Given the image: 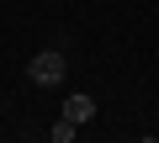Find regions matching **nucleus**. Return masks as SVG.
I'll use <instances>...</instances> for the list:
<instances>
[{"label":"nucleus","instance_id":"f257e3e1","mask_svg":"<svg viewBox=\"0 0 159 143\" xmlns=\"http://www.w3.org/2000/svg\"><path fill=\"white\" fill-rule=\"evenodd\" d=\"M64 74H69V58H64L58 48H43V53L27 64V80L43 85V90H48V85H64Z\"/></svg>","mask_w":159,"mask_h":143},{"label":"nucleus","instance_id":"f03ea898","mask_svg":"<svg viewBox=\"0 0 159 143\" xmlns=\"http://www.w3.org/2000/svg\"><path fill=\"white\" fill-rule=\"evenodd\" d=\"M64 117L85 127V122H96V101H90L85 90H74V96H64Z\"/></svg>","mask_w":159,"mask_h":143},{"label":"nucleus","instance_id":"7ed1b4c3","mask_svg":"<svg viewBox=\"0 0 159 143\" xmlns=\"http://www.w3.org/2000/svg\"><path fill=\"white\" fill-rule=\"evenodd\" d=\"M74 132H80V122H69V117H58V122L48 127V138H53V143H74Z\"/></svg>","mask_w":159,"mask_h":143}]
</instances>
